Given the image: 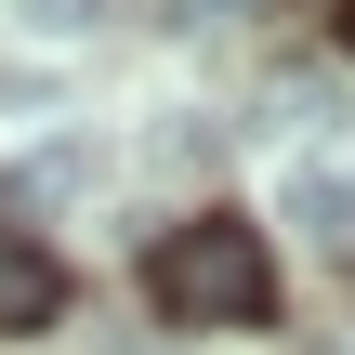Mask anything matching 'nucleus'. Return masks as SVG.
Here are the masks:
<instances>
[{
	"instance_id": "4",
	"label": "nucleus",
	"mask_w": 355,
	"mask_h": 355,
	"mask_svg": "<svg viewBox=\"0 0 355 355\" xmlns=\"http://www.w3.org/2000/svg\"><path fill=\"white\" fill-rule=\"evenodd\" d=\"M290 224H303L316 250L355 263V171H290Z\"/></svg>"
},
{
	"instance_id": "3",
	"label": "nucleus",
	"mask_w": 355,
	"mask_h": 355,
	"mask_svg": "<svg viewBox=\"0 0 355 355\" xmlns=\"http://www.w3.org/2000/svg\"><path fill=\"white\" fill-rule=\"evenodd\" d=\"M79 184H92V145H79V132H66V145H40L26 171H0V237H13L26 211H53V198H79Z\"/></svg>"
},
{
	"instance_id": "2",
	"label": "nucleus",
	"mask_w": 355,
	"mask_h": 355,
	"mask_svg": "<svg viewBox=\"0 0 355 355\" xmlns=\"http://www.w3.org/2000/svg\"><path fill=\"white\" fill-rule=\"evenodd\" d=\"M53 316H66V263L40 237H0V343H40Z\"/></svg>"
},
{
	"instance_id": "1",
	"label": "nucleus",
	"mask_w": 355,
	"mask_h": 355,
	"mask_svg": "<svg viewBox=\"0 0 355 355\" xmlns=\"http://www.w3.org/2000/svg\"><path fill=\"white\" fill-rule=\"evenodd\" d=\"M145 303H158L171 329H263V316H277V263H263L250 224L198 211V224H171V237L145 250Z\"/></svg>"
}]
</instances>
